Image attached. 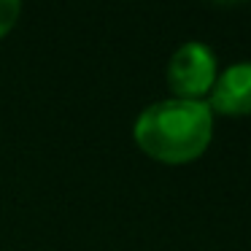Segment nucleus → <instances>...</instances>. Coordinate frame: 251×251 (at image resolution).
Segmentation results:
<instances>
[{
    "mask_svg": "<svg viewBox=\"0 0 251 251\" xmlns=\"http://www.w3.org/2000/svg\"><path fill=\"white\" fill-rule=\"evenodd\" d=\"M213 111L205 100L162 98L149 103L132 122V141L149 159L162 165H189L213 141Z\"/></svg>",
    "mask_w": 251,
    "mask_h": 251,
    "instance_id": "obj_1",
    "label": "nucleus"
},
{
    "mask_svg": "<svg viewBox=\"0 0 251 251\" xmlns=\"http://www.w3.org/2000/svg\"><path fill=\"white\" fill-rule=\"evenodd\" d=\"M219 57L202 41H186L170 54L165 68L170 98L181 100H205L219 76Z\"/></svg>",
    "mask_w": 251,
    "mask_h": 251,
    "instance_id": "obj_2",
    "label": "nucleus"
},
{
    "mask_svg": "<svg viewBox=\"0 0 251 251\" xmlns=\"http://www.w3.org/2000/svg\"><path fill=\"white\" fill-rule=\"evenodd\" d=\"M205 103L213 116H227V119L251 116V60L222 68Z\"/></svg>",
    "mask_w": 251,
    "mask_h": 251,
    "instance_id": "obj_3",
    "label": "nucleus"
},
{
    "mask_svg": "<svg viewBox=\"0 0 251 251\" xmlns=\"http://www.w3.org/2000/svg\"><path fill=\"white\" fill-rule=\"evenodd\" d=\"M22 17V3L19 0H0V41L17 27Z\"/></svg>",
    "mask_w": 251,
    "mask_h": 251,
    "instance_id": "obj_4",
    "label": "nucleus"
}]
</instances>
